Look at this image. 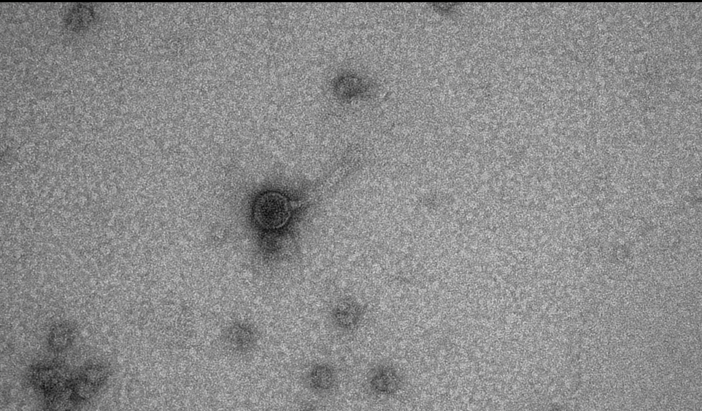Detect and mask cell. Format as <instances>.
I'll return each mask as SVG.
<instances>
[{"instance_id": "6da1fadb", "label": "cell", "mask_w": 702, "mask_h": 411, "mask_svg": "<svg viewBox=\"0 0 702 411\" xmlns=\"http://www.w3.org/2000/svg\"><path fill=\"white\" fill-rule=\"evenodd\" d=\"M31 382L37 392L43 395L49 407L56 408L64 397L71 403L70 381L62 366L57 364H41L31 373Z\"/></svg>"}, {"instance_id": "7a4b0ae2", "label": "cell", "mask_w": 702, "mask_h": 411, "mask_svg": "<svg viewBox=\"0 0 702 411\" xmlns=\"http://www.w3.org/2000/svg\"><path fill=\"white\" fill-rule=\"evenodd\" d=\"M291 206L285 196L278 192L268 191L260 195L254 201V218L263 229H278L290 218Z\"/></svg>"}, {"instance_id": "3957f363", "label": "cell", "mask_w": 702, "mask_h": 411, "mask_svg": "<svg viewBox=\"0 0 702 411\" xmlns=\"http://www.w3.org/2000/svg\"><path fill=\"white\" fill-rule=\"evenodd\" d=\"M109 371L101 364H90L81 367L71 377L70 399L77 404L93 397L104 385Z\"/></svg>"}, {"instance_id": "277c9868", "label": "cell", "mask_w": 702, "mask_h": 411, "mask_svg": "<svg viewBox=\"0 0 702 411\" xmlns=\"http://www.w3.org/2000/svg\"><path fill=\"white\" fill-rule=\"evenodd\" d=\"M370 386L374 393L390 395L399 389L400 378L395 369L389 366H380L373 370L370 377Z\"/></svg>"}, {"instance_id": "5b68a950", "label": "cell", "mask_w": 702, "mask_h": 411, "mask_svg": "<svg viewBox=\"0 0 702 411\" xmlns=\"http://www.w3.org/2000/svg\"><path fill=\"white\" fill-rule=\"evenodd\" d=\"M361 316V305L350 299L339 301L332 312V319L335 325L343 329L354 328L360 321Z\"/></svg>"}, {"instance_id": "8992f818", "label": "cell", "mask_w": 702, "mask_h": 411, "mask_svg": "<svg viewBox=\"0 0 702 411\" xmlns=\"http://www.w3.org/2000/svg\"><path fill=\"white\" fill-rule=\"evenodd\" d=\"M335 382L334 370L328 364L315 365L310 371L308 382L311 388L317 391H326L333 387Z\"/></svg>"}, {"instance_id": "52a82bcc", "label": "cell", "mask_w": 702, "mask_h": 411, "mask_svg": "<svg viewBox=\"0 0 702 411\" xmlns=\"http://www.w3.org/2000/svg\"><path fill=\"white\" fill-rule=\"evenodd\" d=\"M75 329L72 325L62 323L54 325L49 334V345L56 352L68 347L75 338Z\"/></svg>"}]
</instances>
